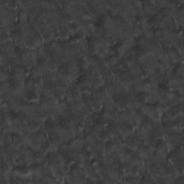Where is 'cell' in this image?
I'll return each mask as SVG.
<instances>
[{"label":"cell","instance_id":"6da1fadb","mask_svg":"<svg viewBox=\"0 0 184 184\" xmlns=\"http://www.w3.org/2000/svg\"><path fill=\"white\" fill-rule=\"evenodd\" d=\"M30 75H31V78L35 81H37L40 78V76H42V73L38 67L37 66H33V67L30 69Z\"/></svg>","mask_w":184,"mask_h":184},{"label":"cell","instance_id":"7a4b0ae2","mask_svg":"<svg viewBox=\"0 0 184 184\" xmlns=\"http://www.w3.org/2000/svg\"><path fill=\"white\" fill-rule=\"evenodd\" d=\"M43 83H42V81L40 79L35 81V86H34V92H35V93H36V94H41V93L43 92Z\"/></svg>","mask_w":184,"mask_h":184},{"label":"cell","instance_id":"3957f363","mask_svg":"<svg viewBox=\"0 0 184 184\" xmlns=\"http://www.w3.org/2000/svg\"><path fill=\"white\" fill-rule=\"evenodd\" d=\"M9 78V74L7 71L1 68V82L7 81Z\"/></svg>","mask_w":184,"mask_h":184}]
</instances>
